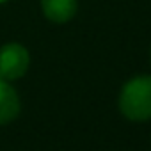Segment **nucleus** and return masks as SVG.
<instances>
[{
    "mask_svg": "<svg viewBox=\"0 0 151 151\" xmlns=\"http://www.w3.org/2000/svg\"><path fill=\"white\" fill-rule=\"evenodd\" d=\"M2 2H6V0H0V4H2Z\"/></svg>",
    "mask_w": 151,
    "mask_h": 151,
    "instance_id": "39448f33",
    "label": "nucleus"
},
{
    "mask_svg": "<svg viewBox=\"0 0 151 151\" xmlns=\"http://www.w3.org/2000/svg\"><path fill=\"white\" fill-rule=\"evenodd\" d=\"M41 9L52 23H68L78 9L77 0H41Z\"/></svg>",
    "mask_w": 151,
    "mask_h": 151,
    "instance_id": "7ed1b4c3",
    "label": "nucleus"
},
{
    "mask_svg": "<svg viewBox=\"0 0 151 151\" xmlns=\"http://www.w3.org/2000/svg\"><path fill=\"white\" fill-rule=\"evenodd\" d=\"M20 98L14 87L7 80L0 78V124L14 121L20 114Z\"/></svg>",
    "mask_w": 151,
    "mask_h": 151,
    "instance_id": "20e7f679",
    "label": "nucleus"
},
{
    "mask_svg": "<svg viewBox=\"0 0 151 151\" xmlns=\"http://www.w3.org/2000/svg\"><path fill=\"white\" fill-rule=\"evenodd\" d=\"M119 110L126 119L135 123L151 119V75H139L123 86Z\"/></svg>",
    "mask_w": 151,
    "mask_h": 151,
    "instance_id": "f257e3e1",
    "label": "nucleus"
},
{
    "mask_svg": "<svg viewBox=\"0 0 151 151\" xmlns=\"http://www.w3.org/2000/svg\"><path fill=\"white\" fill-rule=\"evenodd\" d=\"M30 64L29 50L20 43H7L0 48V78L18 80L27 73Z\"/></svg>",
    "mask_w": 151,
    "mask_h": 151,
    "instance_id": "f03ea898",
    "label": "nucleus"
}]
</instances>
